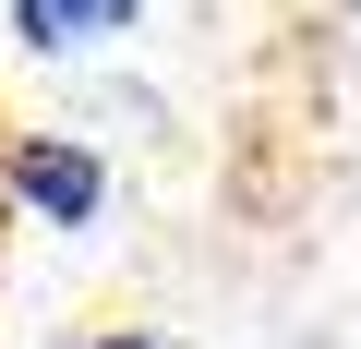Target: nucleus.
<instances>
[{
	"instance_id": "obj_1",
	"label": "nucleus",
	"mask_w": 361,
	"mask_h": 349,
	"mask_svg": "<svg viewBox=\"0 0 361 349\" xmlns=\"http://www.w3.org/2000/svg\"><path fill=\"white\" fill-rule=\"evenodd\" d=\"M13 193H25L49 229H85V217H97V157H85V145H25V157H13Z\"/></svg>"
},
{
	"instance_id": "obj_2",
	"label": "nucleus",
	"mask_w": 361,
	"mask_h": 349,
	"mask_svg": "<svg viewBox=\"0 0 361 349\" xmlns=\"http://www.w3.org/2000/svg\"><path fill=\"white\" fill-rule=\"evenodd\" d=\"M13 25H25V49H85V37L133 25V0H13Z\"/></svg>"
},
{
	"instance_id": "obj_3",
	"label": "nucleus",
	"mask_w": 361,
	"mask_h": 349,
	"mask_svg": "<svg viewBox=\"0 0 361 349\" xmlns=\"http://www.w3.org/2000/svg\"><path fill=\"white\" fill-rule=\"evenodd\" d=\"M109 349H145V337H109Z\"/></svg>"
}]
</instances>
